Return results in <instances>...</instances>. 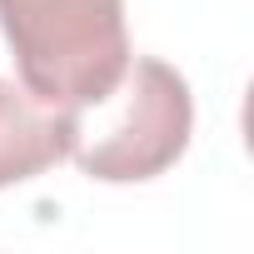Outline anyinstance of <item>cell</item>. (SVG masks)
I'll use <instances>...</instances> for the list:
<instances>
[{
	"mask_svg": "<svg viewBox=\"0 0 254 254\" xmlns=\"http://www.w3.org/2000/svg\"><path fill=\"white\" fill-rule=\"evenodd\" d=\"M65 160L100 185H140L165 175L194 135V95L155 55H130L125 75L80 110H65Z\"/></svg>",
	"mask_w": 254,
	"mask_h": 254,
	"instance_id": "obj_1",
	"label": "cell"
},
{
	"mask_svg": "<svg viewBox=\"0 0 254 254\" xmlns=\"http://www.w3.org/2000/svg\"><path fill=\"white\" fill-rule=\"evenodd\" d=\"M20 90L45 110L95 105L130 65L125 0H0Z\"/></svg>",
	"mask_w": 254,
	"mask_h": 254,
	"instance_id": "obj_2",
	"label": "cell"
},
{
	"mask_svg": "<svg viewBox=\"0 0 254 254\" xmlns=\"http://www.w3.org/2000/svg\"><path fill=\"white\" fill-rule=\"evenodd\" d=\"M65 160V120L0 80V190L25 185Z\"/></svg>",
	"mask_w": 254,
	"mask_h": 254,
	"instance_id": "obj_3",
	"label": "cell"
}]
</instances>
